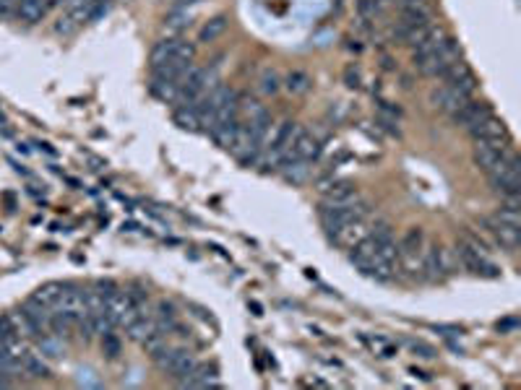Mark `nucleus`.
Listing matches in <instances>:
<instances>
[{
  "label": "nucleus",
  "mask_w": 521,
  "mask_h": 390,
  "mask_svg": "<svg viewBox=\"0 0 521 390\" xmlns=\"http://www.w3.org/2000/svg\"><path fill=\"white\" fill-rule=\"evenodd\" d=\"M240 112H242V117H245V122H248V120L261 117V115H266V107L261 105V102H256V99H245V102H240Z\"/></svg>",
  "instance_id": "obj_31"
},
{
  "label": "nucleus",
  "mask_w": 521,
  "mask_h": 390,
  "mask_svg": "<svg viewBox=\"0 0 521 390\" xmlns=\"http://www.w3.org/2000/svg\"><path fill=\"white\" fill-rule=\"evenodd\" d=\"M469 135L472 138H500V141H506L508 138V130L506 125H503V120H498L495 115H490V117H485L483 122H477V125H472L469 128Z\"/></svg>",
  "instance_id": "obj_10"
},
{
  "label": "nucleus",
  "mask_w": 521,
  "mask_h": 390,
  "mask_svg": "<svg viewBox=\"0 0 521 390\" xmlns=\"http://www.w3.org/2000/svg\"><path fill=\"white\" fill-rule=\"evenodd\" d=\"M24 312L29 315L31 325H34V330L39 333H47L50 330V320H53V312H50V307H42V305H37V302H26V307H24Z\"/></svg>",
  "instance_id": "obj_16"
},
{
  "label": "nucleus",
  "mask_w": 521,
  "mask_h": 390,
  "mask_svg": "<svg viewBox=\"0 0 521 390\" xmlns=\"http://www.w3.org/2000/svg\"><path fill=\"white\" fill-rule=\"evenodd\" d=\"M516 325H519V320H516V317H508V320H503V323H498V330H514Z\"/></svg>",
  "instance_id": "obj_36"
},
{
  "label": "nucleus",
  "mask_w": 521,
  "mask_h": 390,
  "mask_svg": "<svg viewBox=\"0 0 521 390\" xmlns=\"http://www.w3.org/2000/svg\"><path fill=\"white\" fill-rule=\"evenodd\" d=\"M188 26H190V11L188 8H172L170 16H167L165 29L172 31V34H177V31L188 29Z\"/></svg>",
  "instance_id": "obj_23"
},
{
  "label": "nucleus",
  "mask_w": 521,
  "mask_h": 390,
  "mask_svg": "<svg viewBox=\"0 0 521 390\" xmlns=\"http://www.w3.org/2000/svg\"><path fill=\"white\" fill-rule=\"evenodd\" d=\"M344 78H347V86H352V89H357V86H360V73H357V68H347Z\"/></svg>",
  "instance_id": "obj_35"
},
{
  "label": "nucleus",
  "mask_w": 521,
  "mask_h": 390,
  "mask_svg": "<svg viewBox=\"0 0 521 390\" xmlns=\"http://www.w3.org/2000/svg\"><path fill=\"white\" fill-rule=\"evenodd\" d=\"M175 47H177V37H167V39H162V42H157L154 50H151V68H157V65H162V63L172 60Z\"/></svg>",
  "instance_id": "obj_20"
},
{
  "label": "nucleus",
  "mask_w": 521,
  "mask_h": 390,
  "mask_svg": "<svg viewBox=\"0 0 521 390\" xmlns=\"http://www.w3.org/2000/svg\"><path fill=\"white\" fill-rule=\"evenodd\" d=\"M310 162H305V159H289V162H284V164H279L282 169V177L287 182H295V185H302V182H308L310 177Z\"/></svg>",
  "instance_id": "obj_13"
},
{
  "label": "nucleus",
  "mask_w": 521,
  "mask_h": 390,
  "mask_svg": "<svg viewBox=\"0 0 521 390\" xmlns=\"http://www.w3.org/2000/svg\"><path fill=\"white\" fill-rule=\"evenodd\" d=\"M175 122L182 130H201V115L196 107H177L175 110Z\"/></svg>",
  "instance_id": "obj_22"
},
{
  "label": "nucleus",
  "mask_w": 521,
  "mask_h": 390,
  "mask_svg": "<svg viewBox=\"0 0 521 390\" xmlns=\"http://www.w3.org/2000/svg\"><path fill=\"white\" fill-rule=\"evenodd\" d=\"M16 11L26 23H39L47 14V0H19Z\"/></svg>",
  "instance_id": "obj_14"
},
{
  "label": "nucleus",
  "mask_w": 521,
  "mask_h": 390,
  "mask_svg": "<svg viewBox=\"0 0 521 390\" xmlns=\"http://www.w3.org/2000/svg\"><path fill=\"white\" fill-rule=\"evenodd\" d=\"M401 23H407V26L430 23V8H428V3L425 0H415V3L401 6Z\"/></svg>",
  "instance_id": "obj_12"
},
{
  "label": "nucleus",
  "mask_w": 521,
  "mask_h": 390,
  "mask_svg": "<svg viewBox=\"0 0 521 390\" xmlns=\"http://www.w3.org/2000/svg\"><path fill=\"white\" fill-rule=\"evenodd\" d=\"M472 97H467V94H461V91H456L453 86H448V83H443L440 89H433L430 94V102L433 107H438V110H443V112L453 115L456 110H461L464 107V102H469Z\"/></svg>",
  "instance_id": "obj_9"
},
{
  "label": "nucleus",
  "mask_w": 521,
  "mask_h": 390,
  "mask_svg": "<svg viewBox=\"0 0 521 390\" xmlns=\"http://www.w3.org/2000/svg\"><path fill=\"white\" fill-rule=\"evenodd\" d=\"M83 310H86V302H83V292L78 289V286H66L61 294V300H58V305H55V312H61V315H66L68 320H78V315H81Z\"/></svg>",
  "instance_id": "obj_7"
},
{
  "label": "nucleus",
  "mask_w": 521,
  "mask_h": 390,
  "mask_svg": "<svg viewBox=\"0 0 521 390\" xmlns=\"http://www.w3.org/2000/svg\"><path fill=\"white\" fill-rule=\"evenodd\" d=\"M21 369L24 372H29L31 377H47L50 375V369H47V364L42 359H39L37 354H26V359L21 362Z\"/></svg>",
  "instance_id": "obj_27"
},
{
  "label": "nucleus",
  "mask_w": 521,
  "mask_h": 390,
  "mask_svg": "<svg viewBox=\"0 0 521 390\" xmlns=\"http://www.w3.org/2000/svg\"><path fill=\"white\" fill-rule=\"evenodd\" d=\"M76 26H78V23H76L73 19L66 14V16H61V19H58V23H55V31H58V34H71Z\"/></svg>",
  "instance_id": "obj_33"
},
{
  "label": "nucleus",
  "mask_w": 521,
  "mask_h": 390,
  "mask_svg": "<svg viewBox=\"0 0 521 390\" xmlns=\"http://www.w3.org/2000/svg\"><path fill=\"white\" fill-rule=\"evenodd\" d=\"M506 141H500V138H477L475 141V164L485 172H490L492 167L498 164L503 154H506Z\"/></svg>",
  "instance_id": "obj_4"
},
{
  "label": "nucleus",
  "mask_w": 521,
  "mask_h": 390,
  "mask_svg": "<svg viewBox=\"0 0 521 390\" xmlns=\"http://www.w3.org/2000/svg\"><path fill=\"white\" fill-rule=\"evenodd\" d=\"M310 86H313V78L305 70H289L287 78H284V89L289 94H308Z\"/></svg>",
  "instance_id": "obj_21"
},
{
  "label": "nucleus",
  "mask_w": 521,
  "mask_h": 390,
  "mask_svg": "<svg viewBox=\"0 0 521 390\" xmlns=\"http://www.w3.org/2000/svg\"><path fill=\"white\" fill-rule=\"evenodd\" d=\"M423 245H425L423 229L412 226V229L404 234V240L399 242V253H415V250H423Z\"/></svg>",
  "instance_id": "obj_26"
},
{
  "label": "nucleus",
  "mask_w": 521,
  "mask_h": 390,
  "mask_svg": "<svg viewBox=\"0 0 521 390\" xmlns=\"http://www.w3.org/2000/svg\"><path fill=\"white\" fill-rule=\"evenodd\" d=\"M438 258H440V270H443V276H451L459 270V258H456V250H448V248H438Z\"/></svg>",
  "instance_id": "obj_29"
},
{
  "label": "nucleus",
  "mask_w": 521,
  "mask_h": 390,
  "mask_svg": "<svg viewBox=\"0 0 521 390\" xmlns=\"http://www.w3.org/2000/svg\"><path fill=\"white\" fill-rule=\"evenodd\" d=\"M443 81L448 83V86H453L456 91H461V94H467V97H472L477 89V78L475 73H472V68L467 65L464 60H456L451 68H448L446 73L440 75Z\"/></svg>",
  "instance_id": "obj_5"
},
{
  "label": "nucleus",
  "mask_w": 521,
  "mask_h": 390,
  "mask_svg": "<svg viewBox=\"0 0 521 390\" xmlns=\"http://www.w3.org/2000/svg\"><path fill=\"white\" fill-rule=\"evenodd\" d=\"M227 31V16H214V19H209V21L201 26V31H198V45H212V42H217V39L222 37Z\"/></svg>",
  "instance_id": "obj_17"
},
{
  "label": "nucleus",
  "mask_w": 521,
  "mask_h": 390,
  "mask_svg": "<svg viewBox=\"0 0 521 390\" xmlns=\"http://www.w3.org/2000/svg\"><path fill=\"white\" fill-rule=\"evenodd\" d=\"M198 3H204V0H175L172 8H193V6H198Z\"/></svg>",
  "instance_id": "obj_37"
},
{
  "label": "nucleus",
  "mask_w": 521,
  "mask_h": 390,
  "mask_svg": "<svg viewBox=\"0 0 521 390\" xmlns=\"http://www.w3.org/2000/svg\"><path fill=\"white\" fill-rule=\"evenodd\" d=\"M456 60H461V58H459V45H456V39L446 37V39H443V45L438 47V53L430 55L428 60L417 63V68H420V73L428 75V78H440V75L446 73L448 68H451Z\"/></svg>",
  "instance_id": "obj_2"
},
{
  "label": "nucleus",
  "mask_w": 521,
  "mask_h": 390,
  "mask_svg": "<svg viewBox=\"0 0 521 390\" xmlns=\"http://www.w3.org/2000/svg\"><path fill=\"white\" fill-rule=\"evenodd\" d=\"M409 349L415 352V357H423V359H433L435 357V352H433L430 346L420 344V341H409Z\"/></svg>",
  "instance_id": "obj_34"
},
{
  "label": "nucleus",
  "mask_w": 521,
  "mask_h": 390,
  "mask_svg": "<svg viewBox=\"0 0 521 390\" xmlns=\"http://www.w3.org/2000/svg\"><path fill=\"white\" fill-rule=\"evenodd\" d=\"M6 385H11V380H8V377H6V372H3V369H0V388H6Z\"/></svg>",
  "instance_id": "obj_38"
},
{
  "label": "nucleus",
  "mask_w": 521,
  "mask_h": 390,
  "mask_svg": "<svg viewBox=\"0 0 521 390\" xmlns=\"http://www.w3.org/2000/svg\"><path fill=\"white\" fill-rule=\"evenodd\" d=\"M490 115H492V107L488 105V102H475V99H469V102H464V107L456 110L451 117H453L456 125H461V128L469 130L472 125L483 122L485 117H490Z\"/></svg>",
  "instance_id": "obj_6"
},
{
  "label": "nucleus",
  "mask_w": 521,
  "mask_h": 390,
  "mask_svg": "<svg viewBox=\"0 0 521 390\" xmlns=\"http://www.w3.org/2000/svg\"><path fill=\"white\" fill-rule=\"evenodd\" d=\"M360 201V193L352 182H334V185H326L324 190V203L321 206H329V209H339V206H349V203Z\"/></svg>",
  "instance_id": "obj_8"
},
{
  "label": "nucleus",
  "mask_w": 521,
  "mask_h": 390,
  "mask_svg": "<svg viewBox=\"0 0 521 390\" xmlns=\"http://www.w3.org/2000/svg\"><path fill=\"white\" fill-rule=\"evenodd\" d=\"M63 289H66L63 284H58V281H50V284H42V286H39V289L34 294H31L29 300L37 302V305H42V307L55 310V305H58V300H61Z\"/></svg>",
  "instance_id": "obj_15"
},
{
  "label": "nucleus",
  "mask_w": 521,
  "mask_h": 390,
  "mask_svg": "<svg viewBox=\"0 0 521 390\" xmlns=\"http://www.w3.org/2000/svg\"><path fill=\"white\" fill-rule=\"evenodd\" d=\"M423 276L428 278V281H438V278H443L438 248H435V245H430V248L423 250Z\"/></svg>",
  "instance_id": "obj_18"
},
{
  "label": "nucleus",
  "mask_w": 521,
  "mask_h": 390,
  "mask_svg": "<svg viewBox=\"0 0 521 390\" xmlns=\"http://www.w3.org/2000/svg\"><path fill=\"white\" fill-rule=\"evenodd\" d=\"M177 91L180 86L175 81H162V78H151V94L159 99H165V102H175L177 99Z\"/></svg>",
  "instance_id": "obj_25"
},
{
  "label": "nucleus",
  "mask_w": 521,
  "mask_h": 390,
  "mask_svg": "<svg viewBox=\"0 0 521 390\" xmlns=\"http://www.w3.org/2000/svg\"><path fill=\"white\" fill-rule=\"evenodd\" d=\"M102 352H105L107 357H118V354H120V341H118L113 333L102 336Z\"/></svg>",
  "instance_id": "obj_32"
},
{
  "label": "nucleus",
  "mask_w": 521,
  "mask_h": 390,
  "mask_svg": "<svg viewBox=\"0 0 521 390\" xmlns=\"http://www.w3.org/2000/svg\"><path fill=\"white\" fill-rule=\"evenodd\" d=\"M488 177H490V185L498 190L500 195H506V198H511V195H519L521 193V164H519V157H516L511 149H506L503 159H500L498 164H495L490 172H488Z\"/></svg>",
  "instance_id": "obj_1"
},
{
  "label": "nucleus",
  "mask_w": 521,
  "mask_h": 390,
  "mask_svg": "<svg viewBox=\"0 0 521 390\" xmlns=\"http://www.w3.org/2000/svg\"><path fill=\"white\" fill-rule=\"evenodd\" d=\"M11 323H14V330L19 333V336H37V330H34V325H31L29 315L26 312H11Z\"/></svg>",
  "instance_id": "obj_28"
},
{
  "label": "nucleus",
  "mask_w": 521,
  "mask_h": 390,
  "mask_svg": "<svg viewBox=\"0 0 521 390\" xmlns=\"http://www.w3.org/2000/svg\"><path fill=\"white\" fill-rule=\"evenodd\" d=\"M371 232H373V216L368 214V216H360V218L347 221L341 229H336V232L331 234V240L336 242V245H341V248L352 250L357 242H363Z\"/></svg>",
  "instance_id": "obj_3"
},
{
  "label": "nucleus",
  "mask_w": 521,
  "mask_h": 390,
  "mask_svg": "<svg viewBox=\"0 0 521 390\" xmlns=\"http://www.w3.org/2000/svg\"><path fill=\"white\" fill-rule=\"evenodd\" d=\"M279 89H282L279 73H277V70H264V75H261V91L272 97V94H277Z\"/></svg>",
  "instance_id": "obj_30"
},
{
  "label": "nucleus",
  "mask_w": 521,
  "mask_h": 390,
  "mask_svg": "<svg viewBox=\"0 0 521 390\" xmlns=\"http://www.w3.org/2000/svg\"><path fill=\"white\" fill-rule=\"evenodd\" d=\"M196 364H198V359L193 357V354L188 352V349H180L177 352V357H175V362H172V367H170V372H172L177 380H185V377L196 369Z\"/></svg>",
  "instance_id": "obj_19"
},
{
  "label": "nucleus",
  "mask_w": 521,
  "mask_h": 390,
  "mask_svg": "<svg viewBox=\"0 0 521 390\" xmlns=\"http://www.w3.org/2000/svg\"><path fill=\"white\" fill-rule=\"evenodd\" d=\"M125 330H128V338H130V341H138V344H141V341H144L146 336H151V333L157 330V320H146V317L141 315L136 320V323H130Z\"/></svg>",
  "instance_id": "obj_24"
},
{
  "label": "nucleus",
  "mask_w": 521,
  "mask_h": 390,
  "mask_svg": "<svg viewBox=\"0 0 521 390\" xmlns=\"http://www.w3.org/2000/svg\"><path fill=\"white\" fill-rule=\"evenodd\" d=\"M483 224L490 226V232L495 234V240L503 245L506 250H511L514 253L516 248H519V240H521V232L516 229V226H506V224H498L495 218H483Z\"/></svg>",
  "instance_id": "obj_11"
}]
</instances>
